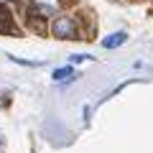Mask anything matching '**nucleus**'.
<instances>
[{"label":"nucleus","mask_w":153,"mask_h":153,"mask_svg":"<svg viewBox=\"0 0 153 153\" xmlns=\"http://www.w3.org/2000/svg\"><path fill=\"white\" fill-rule=\"evenodd\" d=\"M51 33L59 38H74L76 36V21L71 16H59L51 23Z\"/></svg>","instance_id":"nucleus-1"},{"label":"nucleus","mask_w":153,"mask_h":153,"mask_svg":"<svg viewBox=\"0 0 153 153\" xmlns=\"http://www.w3.org/2000/svg\"><path fill=\"white\" fill-rule=\"evenodd\" d=\"M31 5L36 8V13L41 16H54L59 10V0H31Z\"/></svg>","instance_id":"nucleus-2"},{"label":"nucleus","mask_w":153,"mask_h":153,"mask_svg":"<svg viewBox=\"0 0 153 153\" xmlns=\"http://www.w3.org/2000/svg\"><path fill=\"white\" fill-rule=\"evenodd\" d=\"M125 41H128V33L117 31V33H112V36L102 38V46H105V49H115V46H123Z\"/></svg>","instance_id":"nucleus-3"},{"label":"nucleus","mask_w":153,"mask_h":153,"mask_svg":"<svg viewBox=\"0 0 153 153\" xmlns=\"http://www.w3.org/2000/svg\"><path fill=\"white\" fill-rule=\"evenodd\" d=\"M54 82H66V79H71L74 76V69L71 66H61V69H54Z\"/></svg>","instance_id":"nucleus-4"},{"label":"nucleus","mask_w":153,"mask_h":153,"mask_svg":"<svg viewBox=\"0 0 153 153\" xmlns=\"http://www.w3.org/2000/svg\"><path fill=\"white\" fill-rule=\"evenodd\" d=\"M79 61H94L92 54H71V64H79Z\"/></svg>","instance_id":"nucleus-5"},{"label":"nucleus","mask_w":153,"mask_h":153,"mask_svg":"<svg viewBox=\"0 0 153 153\" xmlns=\"http://www.w3.org/2000/svg\"><path fill=\"white\" fill-rule=\"evenodd\" d=\"M0 153H3V140H0Z\"/></svg>","instance_id":"nucleus-6"},{"label":"nucleus","mask_w":153,"mask_h":153,"mask_svg":"<svg viewBox=\"0 0 153 153\" xmlns=\"http://www.w3.org/2000/svg\"><path fill=\"white\" fill-rule=\"evenodd\" d=\"M0 102H3V97H0Z\"/></svg>","instance_id":"nucleus-7"}]
</instances>
